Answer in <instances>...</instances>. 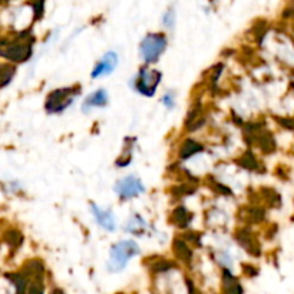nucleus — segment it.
<instances>
[{
  "mask_svg": "<svg viewBox=\"0 0 294 294\" xmlns=\"http://www.w3.org/2000/svg\"><path fill=\"white\" fill-rule=\"evenodd\" d=\"M118 62H119V59H118L116 52H114V50L106 52L94 67V70L91 73L92 79H98V78H102V76H106V75L112 73L116 69Z\"/></svg>",
  "mask_w": 294,
  "mask_h": 294,
  "instance_id": "7",
  "label": "nucleus"
},
{
  "mask_svg": "<svg viewBox=\"0 0 294 294\" xmlns=\"http://www.w3.org/2000/svg\"><path fill=\"white\" fill-rule=\"evenodd\" d=\"M29 294H43V289H42V286H40L39 283L33 284L32 289H31V292H29Z\"/></svg>",
  "mask_w": 294,
  "mask_h": 294,
  "instance_id": "19",
  "label": "nucleus"
},
{
  "mask_svg": "<svg viewBox=\"0 0 294 294\" xmlns=\"http://www.w3.org/2000/svg\"><path fill=\"white\" fill-rule=\"evenodd\" d=\"M174 250L177 253V256L182 260V261L188 262L193 259V251L191 248L187 245V243L184 240H177L175 244H174Z\"/></svg>",
  "mask_w": 294,
  "mask_h": 294,
  "instance_id": "13",
  "label": "nucleus"
},
{
  "mask_svg": "<svg viewBox=\"0 0 294 294\" xmlns=\"http://www.w3.org/2000/svg\"><path fill=\"white\" fill-rule=\"evenodd\" d=\"M109 103V97L108 92L105 89H97L95 92H92L89 97H86V99L82 103V111L85 114H89L92 109L95 108H105Z\"/></svg>",
  "mask_w": 294,
  "mask_h": 294,
  "instance_id": "9",
  "label": "nucleus"
},
{
  "mask_svg": "<svg viewBox=\"0 0 294 294\" xmlns=\"http://www.w3.org/2000/svg\"><path fill=\"white\" fill-rule=\"evenodd\" d=\"M201 151H204V147L199 142H196V139H187L180 148V158L181 160H188V158L194 157Z\"/></svg>",
  "mask_w": 294,
  "mask_h": 294,
  "instance_id": "10",
  "label": "nucleus"
},
{
  "mask_svg": "<svg viewBox=\"0 0 294 294\" xmlns=\"http://www.w3.org/2000/svg\"><path fill=\"white\" fill-rule=\"evenodd\" d=\"M163 73L158 69H151L149 66H142L136 76L132 79V89L144 97L152 98L161 83Z\"/></svg>",
  "mask_w": 294,
  "mask_h": 294,
  "instance_id": "2",
  "label": "nucleus"
},
{
  "mask_svg": "<svg viewBox=\"0 0 294 294\" xmlns=\"http://www.w3.org/2000/svg\"><path fill=\"white\" fill-rule=\"evenodd\" d=\"M163 103L168 109L175 108V94L174 92H166L163 97Z\"/></svg>",
  "mask_w": 294,
  "mask_h": 294,
  "instance_id": "18",
  "label": "nucleus"
},
{
  "mask_svg": "<svg viewBox=\"0 0 294 294\" xmlns=\"http://www.w3.org/2000/svg\"><path fill=\"white\" fill-rule=\"evenodd\" d=\"M141 253L139 245L133 240H122L111 247L109 260H108V271L111 273H121L132 257Z\"/></svg>",
  "mask_w": 294,
  "mask_h": 294,
  "instance_id": "1",
  "label": "nucleus"
},
{
  "mask_svg": "<svg viewBox=\"0 0 294 294\" xmlns=\"http://www.w3.org/2000/svg\"><path fill=\"white\" fill-rule=\"evenodd\" d=\"M163 22L168 29H174V26H175V12H174L172 9H169V10L165 13Z\"/></svg>",
  "mask_w": 294,
  "mask_h": 294,
  "instance_id": "17",
  "label": "nucleus"
},
{
  "mask_svg": "<svg viewBox=\"0 0 294 294\" xmlns=\"http://www.w3.org/2000/svg\"><path fill=\"white\" fill-rule=\"evenodd\" d=\"M81 95L79 86H70V88H61L52 91L45 102V109L48 114H62L69 106L73 105V100L76 97Z\"/></svg>",
  "mask_w": 294,
  "mask_h": 294,
  "instance_id": "4",
  "label": "nucleus"
},
{
  "mask_svg": "<svg viewBox=\"0 0 294 294\" xmlns=\"http://www.w3.org/2000/svg\"><path fill=\"white\" fill-rule=\"evenodd\" d=\"M147 227H148L147 221L141 215L136 214V215H133L131 220L127 223L125 231L130 232V234H133V235H142L147 231Z\"/></svg>",
  "mask_w": 294,
  "mask_h": 294,
  "instance_id": "11",
  "label": "nucleus"
},
{
  "mask_svg": "<svg viewBox=\"0 0 294 294\" xmlns=\"http://www.w3.org/2000/svg\"><path fill=\"white\" fill-rule=\"evenodd\" d=\"M238 163H240V165H241L243 168H245V169H256V168L259 166L256 158H254V155H253L251 152H245V154L238 160Z\"/></svg>",
  "mask_w": 294,
  "mask_h": 294,
  "instance_id": "15",
  "label": "nucleus"
},
{
  "mask_svg": "<svg viewBox=\"0 0 294 294\" xmlns=\"http://www.w3.org/2000/svg\"><path fill=\"white\" fill-rule=\"evenodd\" d=\"M115 193L118 194L119 199L122 201H128L132 198H136L141 194L145 193V187L142 184V181L135 177V175H127L124 178H121L116 184H115Z\"/></svg>",
  "mask_w": 294,
  "mask_h": 294,
  "instance_id": "6",
  "label": "nucleus"
},
{
  "mask_svg": "<svg viewBox=\"0 0 294 294\" xmlns=\"http://www.w3.org/2000/svg\"><path fill=\"white\" fill-rule=\"evenodd\" d=\"M166 45H168V40H166L165 34L148 33L139 45V55H141L144 64L147 66L157 64L160 61L161 55L165 52Z\"/></svg>",
  "mask_w": 294,
  "mask_h": 294,
  "instance_id": "3",
  "label": "nucleus"
},
{
  "mask_svg": "<svg viewBox=\"0 0 294 294\" xmlns=\"http://www.w3.org/2000/svg\"><path fill=\"white\" fill-rule=\"evenodd\" d=\"M32 52L33 48L31 40L13 42L9 45H3V48H0V56L15 64H23L29 61L32 56Z\"/></svg>",
  "mask_w": 294,
  "mask_h": 294,
  "instance_id": "5",
  "label": "nucleus"
},
{
  "mask_svg": "<svg viewBox=\"0 0 294 294\" xmlns=\"http://www.w3.org/2000/svg\"><path fill=\"white\" fill-rule=\"evenodd\" d=\"M171 218L181 229H187L188 224H190V221H191V215L188 214V211H187L185 207H178L177 210H174Z\"/></svg>",
  "mask_w": 294,
  "mask_h": 294,
  "instance_id": "12",
  "label": "nucleus"
},
{
  "mask_svg": "<svg viewBox=\"0 0 294 294\" xmlns=\"http://www.w3.org/2000/svg\"><path fill=\"white\" fill-rule=\"evenodd\" d=\"M16 73V69L13 66H0V88H4L9 85Z\"/></svg>",
  "mask_w": 294,
  "mask_h": 294,
  "instance_id": "14",
  "label": "nucleus"
},
{
  "mask_svg": "<svg viewBox=\"0 0 294 294\" xmlns=\"http://www.w3.org/2000/svg\"><path fill=\"white\" fill-rule=\"evenodd\" d=\"M217 260H218V262L224 267V270H231L232 259H231V256H229V253H226V251H220V253L217 254Z\"/></svg>",
  "mask_w": 294,
  "mask_h": 294,
  "instance_id": "16",
  "label": "nucleus"
},
{
  "mask_svg": "<svg viewBox=\"0 0 294 294\" xmlns=\"http://www.w3.org/2000/svg\"><path fill=\"white\" fill-rule=\"evenodd\" d=\"M91 210L94 212V217H95L99 227H102L105 231H109V232H114L116 229L115 215L111 210H103V208L98 207L97 204H91Z\"/></svg>",
  "mask_w": 294,
  "mask_h": 294,
  "instance_id": "8",
  "label": "nucleus"
}]
</instances>
